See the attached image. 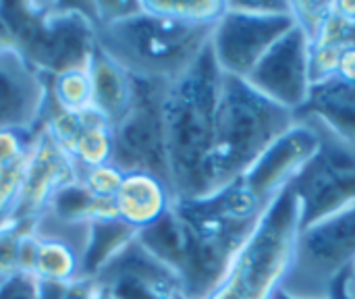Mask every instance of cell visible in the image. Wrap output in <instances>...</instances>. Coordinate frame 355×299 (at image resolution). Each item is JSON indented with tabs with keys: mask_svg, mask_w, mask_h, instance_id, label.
<instances>
[{
	"mask_svg": "<svg viewBox=\"0 0 355 299\" xmlns=\"http://www.w3.org/2000/svg\"><path fill=\"white\" fill-rule=\"evenodd\" d=\"M223 77L208 46L191 69L164 89L162 119L175 202L210 196V154Z\"/></svg>",
	"mask_w": 355,
	"mask_h": 299,
	"instance_id": "obj_1",
	"label": "cell"
},
{
	"mask_svg": "<svg viewBox=\"0 0 355 299\" xmlns=\"http://www.w3.org/2000/svg\"><path fill=\"white\" fill-rule=\"evenodd\" d=\"M295 123V112L275 104L245 79L225 75L210 154V196L237 181Z\"/></svg>",
	"mask_w": 355,
	"mask_h": 299,
	"instance_id": "obj_2",
	"label": "cell"
},
{
	"mask_svg": "<svg viewBox=\"0 0 355 299\" xmlns=\"http://www.w3.org/2000/svg\"><path fill=\"white\" fill-rule=\"evenodd\" d=\"M214 27L187 25L139 10L98 29V46L133 77L171 83L181 77L210 46Z\"/></svg>",
	"mask_w": 355,
	"mask_h": 299,
	"instance_id": "obj_3",
	"label": "cell"
},
{
	"mask_svg": "<svg viewBox=\"0 0 355 299\" xmlns=\"http://www.w3.org/2000/svg\"><path fill=\"white\" fill-rule=\"evenodd\" d=\"M304 229V206L293 187L268 208L210 299H275L283 289Z\"/></svg>",
	"mask_w": 355,
	"mask_h": 299,
	"instance_id": "obj_4",
	"label": "cell"
},
{
	"mask_svg": "<svg viewBox=\"0 0 355 299\" xmlns=\"http://www.w3.org/2000/svg\"><path fill=\"white\" fill-rule=\"evenodd\" d=\"M355 264V204L302 229L283 291L297 299L333 298L335 283Z\"/></svg>",
	"mask_w": 355,
	"mask_h": 299,
	"instance_id": "obj_5",
	"label": "cell"
},
{
	"mask_svg": "<svg viewBox=\"0 0 355 299\" xmlns=\"http://www.w3.org/2000/svg\"><path fill=\"white\" fill-rule=\"evenodd\" d=\"M135 79V100L129 114L114 127L112 162L125 173L146 171L168 185V158L164 139L162 98L168 83Z\"/></svg>",
	"mask_w": 355,
	"mask_h": 299,
	"instance_id": "obj_6",
	"label": "cell"
},
{
	"mask_svg": "<svg viewBox=\"0 0 355 299\" xmlns=\"http://www.w3.org/2000/svg\"><path fill=\"white\" fill-rule=\"evenodd\" d=\"M293 27V17H258L227 2V12L212 29L210 50L225 75L248 79L264 54Z\"/></svg>",
	"mask_w": 355,
	"mask_h": 299,
	"instance_id": "obj_7",
	"label": "cell"
},
{
	"mask_svg": "<svg viewBox=\"0 0 355 299\" xmlns=\"http://www.w3.org/2000/svg\"><path fill=\"white\" fill-rule=\"evenodd\" d=\"M310 48V40L295 25L264 54L245 81L275 104L297 114L308 104L314 87Z\"/></svg>",
	"mask_w": 355,
	"mask_h": 299,
	"instance_id": "obj_8",
	"label": "cell"
},
{
	"mask_svg": "<svg viewBox=\"0 0 355 299\" xmlns=\"http://www.w3.org/2000/svg\"><path fill=\"white\" fill-rule=\"evenodd\" d=\"M48 96V79L19 50L0 54V129L40 131Z\"/></svg>",
	"mask_w": 355,
	"mask_h": 299,
	"instance_id": "obj_9",
	"label": "cell"
},
{
	"mask_svg": "<svg viewBox=\"0 0 355 299\" xmlns=\"http://www.w3.org/2000/svg\"><path fill=\"white\" fill-rule=\"evenodd\" d=\"M75 179L77 166L71 156L40 127L29 154L25 183L12 223L33 225L46 212L52 198Z\"/></svg>",
	"mask_w": 355,
	"mask_h": 299,
	"instance_id": "obj_10",
	"label": "cell"
},
{
	"mask_svg": "<svg viewBox=\"0 0 355 299\" xmlns=\"http://www.w3.org/2000/svg\"><path fill=\"white\" fill-rule=\"evenodd\" d=\"M114 204L119 221L135 233H141L173 210L175 194L162 177L146 171H131L125 173Z\"/></svg>",
	"mask_w": 355,
	"mask_h": 299,
	"instance_id": "obj_11",
	"label": "cell"
},
{
	"mask_svg": "<svg viewBox=\"0 0 355 299\" xmlns=\"http://www.w3.org/2000/svg\"><path fill=\"white\" fill-rule=\"evenodd\" d=\"M295 117L355 146V85L337 79L314 85L308 104Z\"/></svg>",
	"mask_w": 355,
	"mask_h": 299,
	"instance_id": "obj_12",
	"label": "cell"
},
{
	"mask_svg": "<svg viewBox=\"0 0 355 299\" xmlns=\"http://www.w3.org/2000/svg\"><path fill=\"white\" fill-rule=\"evenodd\" d=\"M92 77V106L116 127L131 110L135 100V79L133 75L119 65L106 50L96 46V52L89 60Z\"/></svg>",
	"mask_w": 355,
	"mask_h": 299,
	"instance_id": "obj_13",
	"label": "cell"
},
{
	"mask_svg": "<svg viewBox=\"0 0 355 299\" xmlns=\"http://www.w3.org/2000/svg\"><path fill=\"white\" fill-rule=\"evenodd\" d=\"M79 114L83 121V129L77 135L75 144L71 146V150L67 152L71 160L75 162L77 171L112 162L114 127L94 106L87 110H81Z\"/></svg>",
	"mask_w": 355,
	"mask_h": 299,
	"instance_id": "obj_14",
	"label": "cell"
},
{
	"mask_svg": "<svg viewBox=\"0 0 355 299\" xmlns=\"http://www.w3.org/2000/svg\"><path fill=\"white\" fill-rule=\"evenodd\" d=\"M35 233V231H33ZM33 277L40 281L71 285L83 279V254L69 241L56 237H40Z\"/></svg>",
	"mask_w": 355,
	"mask_h": 299,
	"instance_id": "obj_15",
	"label": "cell"
},
{
	"mask_svg": "<svg viewBox=\"0 0 355 299\" xmlns=\"http://www.w3.org/2000/svg\"><path fill=\"white\" fill-rule=\"evenodd\" d=\"M141 8L187 25L214 27L227 12L223 0H141Z\"/></svg>",
	"mask_w": 355,
	"mask_h": 299,
	"instance_id": "obj_16",
	"label": "cell"
},
{
	"mask_svg": "<svg viewBox=\"0 0 355 299\" xmlns=\"http://www.w3.org/2000/svg\"><path fill=\"white\" fill-rule=\"evenodd\" d=\"M50 102L69 112L92 108V77L89 67L71 69L48 79Z\"/></svg>",
	"mask_w": 355,
	"mask_h": 299,
	"instance_id": "obj_17",
	"label": "cell"
},
{
	"mask_svg": "<svg viewBox=\"0 0 355 299\" xmlns=\"http://www.w3.org/2000/svg\"><path fill=\"white\" fill-rule=\"evenodd\" d=\"M92 200L94 196L85 189V185L79 179H75L52 198L44 214L67 225H83V223L92 225L89 223Z\"/></svg>",
	"mask_w": 355,
	"mask_h": 299,
	"instance_id": "obj_18",
	"label": "cell"
},
{
	"mask_svg": "<svg viewBox=\"0 0 355 299\" xmlns=\"http://www.w3.org/2000/svg\"><path fill=\"white\" fill-rule=\"evenodd\" d=\"M29 154H25L23 158L15 160L10 164L0 166V227L6 223H12V214L17 210L21 191H23V183H25Z\"/></svg>",
	"mask_w": 355,
	"mask_h": 299,
	"instance_id": "obj_19",
	"label": "cell"
},
{
	"mask_svg": "<svg viewBox=\"0 0 355 299\" xmlns=\"http://www.w3.org/2000/svg\"><path fill=\"white\" fill-rule=\"evenodd\" d=\"M295 25L306 33L310 44L318 42L335 12V2H291Z\"/></svg>",
	"mask_w": 355,
	"mask_h": 299,
	"instance_id": "obj_20",
	"label": "cell"
},
{
	"mask_svg": "<svg viewBox=\"0 0 355 299\" xmlns=\"http://www.w3.org/2000/svg\"><path fill=\"white\" fill-rule=\"evenodd\" d=\"M77 179L85 185V189L96 198H114L116 191L123 185L125 171L119 169L114 162L100 164L94 169H81L77 171Z\"/></svg>",
	"mask_w": 355,
	"mask_h": 299,
	"instance_id": "obj_21",
	"label": "cell"
},
{
	"mask_svg": "<svg viewBox=\"0 0 355 299\" xmlns=\"http://www.w3.org/2000/svg\"><path fill=\"white\" fill-rule=\"evenodd\" d=\"M31 225L23 223H6L0 227V289L21 275L19 271V241L23 231Z\"/></svg>",
	"mask_w": 355,
	"mask_h": 299,
	"instance_id": "obj_22",
	"label": "cell"
},
{
	"mask_svg": "<svg viewBox=\"0 0 355 299\" xmlns=\"http://www.w3.org/2000/svg\"><path fill=\"white\" fill-rule=\"evenodd\" d=\"M35 135L37 131L29 133V131H19V129H0V166L10 164L23 158L25 154H29L33 148Z\"/></svg>",
	"mask_w": 355,
	"mask_h": 299,
	"instance_id": "obj_23",
	"label": "cell"
},
{
	"mask_svg": "<svg viewBox=\"0 0 355 299\" xmlns=\"http://www.w3.org/2000/svg\"><path fill=\"white\" fill-rule=\"evenodd\" d=\"M0 299H37V279L33 275H17L0 289Z\"/></svg>",
	"mask_w": 355,
	"mask_h": 299,
	"instance_id": "obj_24",
	"label": "cell"
},
{
	"mask_svg": "<svg viewBox=\"0 0 355 299\" xmlns=\"http://www.w3.org/2000/svg\"><path fill=\"white\" fill-rule=\"evenodd\" d=\"M337 81L355 85V44L345 46L339 58V69H337Z\"/></svg>",
	"mask_w": 355,
	"mask_h": 299,
	"instance_id": "obj_25",
	"label": "cell"
},
{
	"mask_svg": "<svg viewBox=\"0 0 355 299\" xmlns=\"http://www.w3.org/2000/svg\"><path fill=\"white\" fill-rule=\"evenodd\" d=\"M67 291H69V285L64 283L37 279V299H67Z\"/></svg>",
	"mask_w": 355,
	"mask_h": 299,
	"instance_id": "obj_26",
	"label": "cell"
},
{
	"mask_svg": "<svg viewBox=\"0 0 355 299\" xmlns=\"http://www.w3.org/2000/svg\"><path fill=\"white\" fill-rule=\"evenodd\" d=\"M12 50H17V40H15V33L8 25V21L2 15V2H0V54L12 52Z\"/></svg>",
	"mask_w": 355,
	"mask_h": 299,
	"instance_id": "obj_27",
	"label": "cell"
},
{
	"mask_svg": "<svg viewBox=\"0 0 355 299\" xmlns=\"http://www.w3.org/2000/svg\"><path fill=\"white\" fill-rule=\"evenodd\" d=\"M335 15L341 17L343 21L355 25V2H347V0H339L335 2Z\"/></svg>",
	"mask_w": 355,
	"mask_h": 299,
	"instance_id": "obj_28",
	"label": "cell"
},
{
	"mask_svg": "<svg viewBox=\"0 0 355 299\" xmlns=\"http://www.w3.org/2000/svg\"><path fill=\"white\" fill-rule=\"evenodd\" d=\"M275 299H297V298H291V296H287V293H285V291L281 289V291L277 293V298H275ZM320 299H335V298H320Z\"/></svg>",
	"mask_w": 355,
	"mask_h": 299,
	"instance_id": "obj_29",
	"label": "cell"
},
{
	"mask_svg": "<svg viewBox=\"0 0 355 299\" xmlns=\"http://www.w3.org/2000/svg\"><path fill=\"white\" fill-rule=\"evenodd\" d=\"M347 277H349V281H352V285H354V289H355V264L347 271Z\"/></svg>",
	"mask_w": 355,
	"mask_h": 299,
	"instance_id": "obj_30",
	"label": "cell"
}]
</instances>
